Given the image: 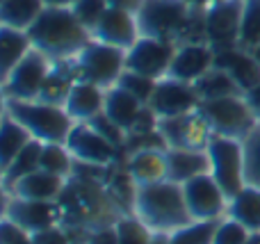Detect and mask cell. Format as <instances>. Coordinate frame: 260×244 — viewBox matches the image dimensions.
<instances>
[{"label":"cell","mask_w":260,"mask_h":244,"mask_svg":"<svg viewBox=\"0 0 260 244\" xmlns=\"http://www.w3.org/2000/svg\"><path fill=\"white\" fill-rule=\"evenodd\" d=\"M142 108H144L142 100H137L133 94H128V91L121 89L119 85L108 87V89H105V108H103V112L108 114L117 126H121L126 132L130 130V126H133V121L137 119V114H139V110Z\"/></svg>","instance_id":"obj_26"},{"label":"cell","mask_w":260,"mask_h":244,"mask_svg":"<svg viewBox=\"0 0 260 244\" xmlns=\"http://www.w3.org/2000/svg\"><path fill=\"white\" fill-rule=\"evenodd\" d=\"M87 123H89V126H94L96 130H99L101 135L105 137V140L112 142L114 146H119V149L123 151V146H126V137H128V132L123 130L121 126H117V123H114L105 112H101L99 117H94L91 121H87Z\"/></svg>","instance_id":"obj_39"},{"label":"cell","mask_w":260,"mask_h":244,"mask_svg":"<svg viewBox=\"0 0 260 244\" xmlns=\"http://www.w3.org/2000/svg\"><path fill=\"white\" fill-rule=\"evenodd\" d=\"M226 217L240 222L251 233L260 231V187L244 185L242 190L229 201Z\"/></svg>","instance_id":"obj_25"},{"label":"cell","mask_w":260,"mask_h":244,"mask_svg":"<svg viewBox=\"0 0 260 244\" xmlns=\"http://www.w3.org/2000/svg\"><path fill=\"white\" fill-rule=\"evenodd\" d=\"M73 62H76L80 80H89L94 85L108 89V87L117 85L121 73L126 71V50L103 44L99 39H91L76 55Z\"/></svg>","instance_id":"obj_7"},{"label":"cell","mask_w":260,"mask_h":244,"mask_svg":"<svg viewBox=\"0 0 260 244\" xmlns=\"http://www.w3.org/2000/svg\"><path fill=\"white\" fill-rule=\"evenodd\" d=\"M194 89H197V94L201 100H212V98H224V96L242 94L238 82L231 78V73L224 71V68H217V66H212L206 76L199 78V80L194 82Z\"/></svg>","instance_id":"obj_28"},{"label":"cell","mask_w":260,"mask_h":244,"mask_svg":"<svg viewBox=\"0 0 260 244\" xmlns=\"http://www.w3.org/2000/svg\"><path fill=\"white\" fill-rule=\"evenodd\" d=\"M71 242H73V235L64 224L46 228V231L32 235V244H71Z\"/></svg>","instance_id":"obj_42"},{"label":"cell","mask_w":260,"mask_h":244,"mask_svg":"<svg viewBox=\"0 0 260 244\" xmlns=\"http://www.w3.org/2000/svg\"><path fill=\"white\" fill-rule=\"evenodd\" d=\"M44 9V0H0V25L27 30Z\"/></svg>","instance_id":"obj_27"},{"label":"cell","mask_w":260,"mask_h":244,"mask_svg":"<svg viewBox=\"0 0 260 244\" xmlns=\"http://www.w3.org/2000/svg\"><path fill=\"white\" fill-rule=\"evenodd\" d=\"M251 55L256 57V62L260 64V46H256V48H251Z\"/></svg>","instance_id":"obj_51"},{"label":"cell","mask_w":260,"mask_h":244,"mask_svg":"<svg viewBox=\"0 0 260 244\" xmlns=\"http://www.w3.org/2000/svg\"><path fill=\"white\" fill-rule=\"evenodd\" d=\"M108 7H110L108 0H78L71 9H73V14L80 18L82 25L94 30V25L99 23V18L103 16V12Z\"/></svg>","instance_id":"obj_38"},{"label":"cell","mask_w":260,"mask_h":244,"mask_svg":"<svg viewBox=\"0 0 260 244\" xmlns=\"http://www.w3.org/2000/svg\"><path fill=\"white\" fill-rule=\"evenodd\" d=\"M217 224H219V219L217 222H192L187 226L174 231L171 235H167V242L169 244H212Z\"/></svg>","instance_id":"obj_33"},{"label":"cell","mask_w":260,"mask_h":244,"mask_svg":"<svg viewBox=\"0 0 260 244\" xmlns=\"http://www.w3.org/2000/svg\"><path fill=\"white\" fill-rule=\"evenodd\" d=\"M199 112L208 121L212 135H224L233 140H244L253 128L258 126V119L253 117L244 94L224 96V98L201 100Z\"/></svg>","instance_id":"obj_5"},{"label":"cell","mask_w":260,"mask_h":244,"mask_svg":"<svg viewBox=\"0 0 260 244\" xmlns=\"http://www.w3.org/2000/svg\"><path fill=\"white\" fill-rule=\"evenodd\" d=\"M7 105H9V98H7V94H5L3 85H0V126H3V121L7 119Z\"/></svg>","instance_id":"obj_47"},{"label":"cell","mask_w":260,"mask_h":244,"mask_svg":"<svg viewBox=\"0 0 260 244\" xmlns=\"http://www.w3.org/2000/svg\"><path fill=\"white\" fill-rule=\"evenodd\" d=\"M208 160H210V176L219 183L229 201L247 185L244 181V146L242 140L224 135H212L208 144Z\"/></svg>","instance_id":"obj_8"},{"label":"cell","mask_w":260,"mask_h":244,"mask_svg":"<svg viewBox=\"0 0 260 244\" xmlns=\"http://www.w3.org/2000/svg\"><path fill=\"white\" fill-rule=\"evenodd\" d=\"M160 135L165 137L167 149H192L206 151L212 140V130L199 110L180 117L160 119Z\"/></svg>","instance_id":"obj_13"},{"label":"cell","mask_w":260,"mask_h":244,"mask_svg":"<svg viewBox=\"0 0 260 244\" xmlns=\"http://www.w3.org/2000/svg\"><path fill=\"white\" fill-rule=\"evenodd\" d=\"M126 171L133 176L137 185L167 181V151L162 149H144L126 155Z\"/></svg>","instance_id":"obj_22"},{"label":"cell","mask_w":260,"mask_h":244,"mask_svg":"<svg viewBox=\"0 0 260 244\" xmlns=\"http://www.w3.org/2000/svg\"><path fill=\"white\" fill-rule=\"evenodd\" d=\"M119 233V244H153L155 233L148 226H144L135 215H121L114 222Z\"/></svg>","instance_id":"obj_34"},{"label":"cell","mask_w":260,"mask_h":244,"mask_svg":"<svg viewBox=\"0 0 260 244\" xmlns=\"http://www.w3.org/2000/svg\"><path fill=\"white\" fill-rule=\"evenodd\" d=\"M78 0H44L46 7H73Z\"/></svg>","instance_id":"obj_48"},{"label":"cell","mask_w":260,"mask_h":244,"mask_svg":"<svg viewBox=\"0 0 260 244\" xmlns=\"http://www.w3.org/2000/svg\"><path fill=\"white\" fill-rule=\"evenodd\" d=\"M91 37L103 41V44L128 50L142 34H139L137 16L133 12H126V9L119 7H108L103 12V16L99 18V23L94 25V30H91Z\"/></svg>","instance_id":"obj_18"},{"label":"cell","mask_w":260,"mask_h":244,"mask_svg":"<svg viewBox=\"0 0 260 244\" xmlns=\"http://www.w3.org/2000/svg\"><path fill=\"white\" fill-rule=\"evenodd\" d=\"M87 244H119V233L114 224H105V226L91 228L85 235Z\"/></svg>","instance_id":"obj_43"},{"label":"cell","mask_w":260,"mask_h":244,"mask_svg":"<svg viewBox=\"0 0 260 244\" xmlns=\"http://www.w3.org/2000/svg\"><path fill=\"white\" fill-rule=\"evenodd\" d=\"M30 132L7 114V119L0 126V169H7L12 164V160L21 153V149L30 142Z\"/></svg>","instance_id":"obj_29"},{"label":"cell","mask_w":260,"mask_h":244,"mask_svg":"<svg viewBox=\"0 0 260 244\" xmlns=\"http://www.w3.org/2000/svg\"><path fill=\"white\" fill-rule=\"evenodd\" d=\"M242 0H217L206 9V41L215 50L240 46Z\"/></svg>","instance_id":"obj_14"},{"label":"cell","mask_w":260,"mask_h":244,"mask_svg":"<svg viewBox=\"0 0 260 244\" xmlns=\"http://www.w3.org/2000/svg\"><path fill=\"white\" fill-rule=\"evenodd\" d=\"M133 215L155 235H171L174 231L192 224L183 185L174 181H157L137 185Z\"/></svg>","instance_id":"obj_3"},{"label":"cell","mask_w":260,"mask_h":244,"mask_svg":"<svg viewBox=\"0 0 260 244\" xmlns=\"http://www.w3.org/2000/svg\"><path fill=\"white\" fill-rule=\"evenodd\" d=\"M71 244H87V242H85V240H73Z\"/></svg>","instance_id":"obj_52"},{"label":"cell","mask_w":260,"mask_h":244,"mask_svg":"<svg viewBox=\"0 0 260 244\" xmlns=\"http://www.w3.org/2000/svg\"><path fill=\"white\" fill-rule=\"evenodd\" d=\"M240 46L247 50L260 46V0H242Z\"/></svg>","instance_id":"obj_32"},{"label":"cell","mask_w":260,"mask_h":244,"mask_svg":"<svg viewBox=\"0 0 260 244\" xmlns=\"http://www.w3.org/2000/svg\"><path fill=\"white\" fill-rule=\"evenodd\" d=\"M215 66L229 71L242 94L260 82V64L251 55V50L242 48V46L215 50Z\"/></svg>","instance_id":"obj_19"},{"label":"cell","mask_w":260,"mask_h":244,"mask_svg":"<svg viewBox=\"0 0 260 244\" xmlns=\"http://www.w3.org/2000/svg\"><path fill=\"white\" fill-rule=\"evenodd\" d=\"M32 50V41L27 30H16L9 25H0V85L9 78L16 64Z\"/></svg>","instance_id":"obj_24"},{"label":"cell","mask_w":260,"mask_h":244,"mask_svg":"<svg viewBox=\"0 0 260 244\" xmlns=\"http://www.w3.org/2000/svg\"><path fill=\"white\" fill-rule=\"evenodd\" d=\"M69 178L55 176L50 171L37 169V171L23 176L9 187V194L16 199H32V201H59Z\"/></svg>","instance_id":"obj_21"},{"label":"cell","mask_w":260,"mask_h":244,"mask_svg":"<svg viewBox=\"0 0 260 244\" xmlns=\"http://www.w3.org/2000/svg\"><path fill=\"white\" fill-rule=\"evenodd\" d=\"M155 130H160V117L151 110V105H144L139 110L137 119L133 121V126H130L128 135H146V132H155Z\"/></svg>","instance_id":"obj_41"},{"label":"cell","mask_w":260,"mask_h":244,"mask_svg":"<svg viewBox=\"0 0 260 244\" xmlns=\"http://www.w3.org/2000/svg\"><path fill=\"white\" fill-rule=\"evenodd\" d=\"M144 0H108L110 7H119V9H126V12L137 14V9L142 7Z\"/></svg>","instance_id":"obj_46"},{"label":"cell","mask_w":260,"mask_h":244,"mask_svg":"<svg viewBox=\"0 0 260 244\" xmlns=\"http://www.w3.org/2000/svg\"><path fill=\"white\" fill-rule=\"evenodd\" d=\"M210 173V160L208 151L192 149H167V181L187 183L189 178Z\"/></svg>","instance_id":"obj_23"},{"label":"cell","mask_w":260,"mask_h":244,"mask_svg":"<svg viewBox=\"0 0 260 244\" xmlns=\"http://www.w3.org/2000/svg\"><path fill=\"white\" fill-rule=\"evenodd\" d=\"M105 108V89L89 80H78L69 91L64 110L76 123H87L99 117Z\"/></svg>","instance_id":"obj_20"},{"label":"cell","mask_w":260,"mask_h":244,"mask_svg":"<svg viewBox=\"0 0 260 244\" xmlns=\"http://www.w3.org/2000/svg\"><path fill=\"white\" fill-rule=\"evenodd\" d=\"M174 41H162L153 37H139L133 46L126 50V68L135 73L148 76L153 80H160L167 76L169 64L176 53Z\"/></svg>","instance_id":"obj_12"},{"label":"cell","mask_w":260,"mask_h":244,"mask_svg":"<svg viewBox=\"0 0 260 244\" xmlns=\"http://www.w3.org/2000/svg\"><path fill=\"white\" fill-rule=\"evenodd\" d=\"M9 199H12V194H9L7 183H5V173H3V169H0V217H5V213H7Z\"/></svg>","instance_id":"obj_45"},{"label":"cell","mask_w":260,"mask_h":244,"mask_svg":"<svg viewBox=\"0 0 260 244\" xmlns=\"http://www.w3.org/2000/svg\"><path fill=\"white\" fill-rule=\"evenodd\" d=\"M27 37L32 48L41 50L53 62L76 59V55L94 39L91 30L82 25L71 7H46L27 27Z\"/></svg>","instance_id":"obj_2"},{"label":"cell","mask_w":260,"mask_h":244,"mask_svg":"<svg viewBox=\"0 0 260 244\" xmlns=\"http://www.w3.org/2000/svg\"><path fill=\"white\" fill-rule=\"evenodd\" d=\"M249 235H251V231L244 228L240 222H235L231 217H221L215 228L212 244H247Z\"/></svg>","instance_id":"obj_37"},{"label":"cell","mask_w":260,"mask_h":244,"mask_svg":"<svg viewBox=\"0 0 260 244\" xmlns=\"http://www.w3.org/2000/svg\"><path fill=\"white\" fill-rule=\"evenodd\" d=\"M0 244H32V233L9 217H0Z\"/></svg>","instance_id":"obj_40"},{"label":"cell","mask_w":260,"mask_h":244,"mask_svg":"<svg viewBox=\"0 0 260 244\" xmlns=\"http://www.w3.org/2000/svg\"><path fill=\"white\" fill-rule=\"evenodd\" d=\"M244 146V181L260 187V123L242 140Z\"/></svg>","instance_id":"obj_35"},{"label":"cell","mask_w":260,"mask_h":244,"mask_svg":"<svg viewBox=\"0 0 260 244\" xmlns=\"http://www.w3.org/2000/svg\"><path fill=\"white\" fill-rule=\"evenodd\" d=\"M244 100L249 103V108H251L253 117H256L258 123H260V82H258L256 87H251L249 91H244Z\"/></svg>","instance_id":"obj_44"},{"label":"cell","mask_w":260,"mask_h":244,"mask_svg":"<svg viewBox=\"0 0 260 244\" xmlns=\"http://www.w3.org/2000/svg\"><path fill=\"white\" fill-rule=\"evenodd\" d=\"M50 68H53V59L46 57L41 50L32 48L16 64V68L9 73L7 80H5L3 89L7 94V98L9 100H37Z\"/></svg>","instance_id":"obj_9"},{"label":"cell","mask_w":260,"mask_h":244,"mask_svg":"<svg viewBox=\"0 0 260 244\" xmlns=\"http://www.w3.org/2000/svg\"><path fill=\"white\" fill-rule=\"evenodd\" d=\"M41 146H44V142L39 140H30L25 146L21 149V153L16 155V158L12 160V164H9L7 169H5V183H7V190L14 185L16 181H21L23 176H27V173L37 171L39 167V160H41Z\"/></svg>","instance_id":"obj_30"},{"label":"cell","mask_w":260,"mask_h":244,"mask_svg":"<svg viewBox=\"0 0 260 244\" xmlns=\"http://www.w3.org/2000/svg\"><path fill=\"white\" fill-rule=\"evenodd\" d=\"M59 203L64 210V226L71 231L73 240H85L87 231L114 224L123 215L110 199L105 183L80 176L67 181Z\"/></svg>","instance_id":"obj_1"},{"label":"cell","mask_w":260,"mask_h":244,"mask_svg":"<svg viewBox=\"0 0 260 244\" xmlns=\"http://www.w3.org/2000/svg\"><path fill=\"white\" fill-rule=\"evenodd\" d=\"M148 105H151V110L160 119H169V117H180V114L199 110L201 98H199L192 82H183V80L165 76L157 80L155 91H153Z\"/></svg>","instance_id":"obj_15"},{"label":"cell","mask_w":260,"mask_h":244,"mask_svg":"<svg viewBox=\"0 0 260 244\" xmlns=\"http://www.w3.org/2000/svg\"><path fill=\"white\" fill-rule=\"evenodd\" d=\"M183 194L194 222H217L226 217L229 196L210 173H201L183 183Z\"/></svg>","instance_id":"obj_10"},{"label":"cell","mask_w":260,"mask_h":244,"mask_svg":"<svg viewBox=\"0 0 260 244\" xmlns=\"http://www.w3.org/2000/svg\"><path fill=\"white\" fill-rule=\"evenodd\" d=\"M212 66H215V48H212L210 44H206V41L178 44L167 76L194 85V82L201 76H206Z\"/></svg>","instance_id":"obj_17"},{"label":"cell","mask_w":260,"mask_h":244,"mask_svg":"<svg viewBox=\"0 0 260 244\" xmlns=\"http://www.w3.org/2000/svg\"><path fill=\"white\" fill-rule=\"evenodd\" d=\"M5 217L16 222L27 233H41L46 228H53L64 224V210L59 201H32V199H16L12 196Z\"/></svg>","instance_id":"obj_16"},{"label":"cell","mask_w":260,"mask_h":244,"mask_svg":"<svg viewBox=\"0 0 260 244\" xmlns=\"http://www.w3.org/2000/svg\"><path fill=\"white\" fill-rule=\"evenodd\" d=\"M67 149L71 151L76 162L99 164V167H114L121 155V149L108 142L94 126L89 123H76L67 137Z\"/></svg>","instance_id":"obj_11"},{"label":"cell","mask_w":260,"mask_h":244,"mask_svg":"<svg viewBox=\"0 0 260 244\" xmlns=\"http://www.w3.org/2000/svg\"><path fill=\"white\" fill-rule=\"evenodd\" d=\"M189 12L192 7L185 0H144L135 14L139 34L178 44Z\"/></svg>","instance_id":"obj_6"},{"label":"cell","mask_w":260,"mask_h":244,"mask_svg":"<svg viewBox=\"0 0 260 244\" xmlns=\"http://www.w3.org/2000/svg\"><path fill=\"white\" fill-rule=\"evenodd\" d=\"M185 3H187L189 7H197V9H208L212 3H217V0H185Z\"/></svg>","instance_id":"obj_49"},{"label":"cell","mask_w":260,"mask_h":244,"mask_svg":"<svg viewBox=\"0 0 260 244\" xmlns=\"http://www.w3.org/2000/svg\"><path fill=\"white\" fill-rule=\"evenodd\" d=\"M39 167L44 169V171L55 173V176L71 178L73 167H76V160H73L71 151L67 149V144H59V142H48V144L41 146Z\"/></svg>","instance_id":"obj_31"},{"label":"cell","mask_w":260,"mask_h":244,"mask_svg":"<svg viewBox=\"0 0 260 244\" xmlns=\"http://www.w3.org/2000/svg\"><path fill=\"white\" fill-rule=\"evenodd\" d=\"M7 114L30 132L32 140H39L44 144L48 142L64 144L71 128L76 126V121L69 117L62 105H50L44 100H9Z\"/></svg>","instance_id":"obj_4"},{"label":"cell","mask_w":260,"mask_h":244,"mask_svg":"<svg viewBox=\"0 0 260 244\" xmlns=\"http://www.w3.org/2000/svg\"><path fill=\"white\" fill-rule=\"evenodd\" d=\"M247 244H260V231L251 233V235H249V240H247Z\"/></svg>","instance_id":"obj_50"},{"label":"cell","mask_w":260,"mask_h":244,"mask_svg":"<svg viewBox=\"0 0 260 244\" xmlns=\"http://www.w3.org/2000/svg\"><path fill=\"white\" fill-rule=\"evenodd\" d=\"M117 85L121 87V89H126L128 94H133L137 100H142L144 105H148L153 91H155L157 80H153V78H148V76H142V73L128 71L126 68V71L121 73V78L117 80Z\"/></svg>","instance_id":"obj_36"}]
</instances>
